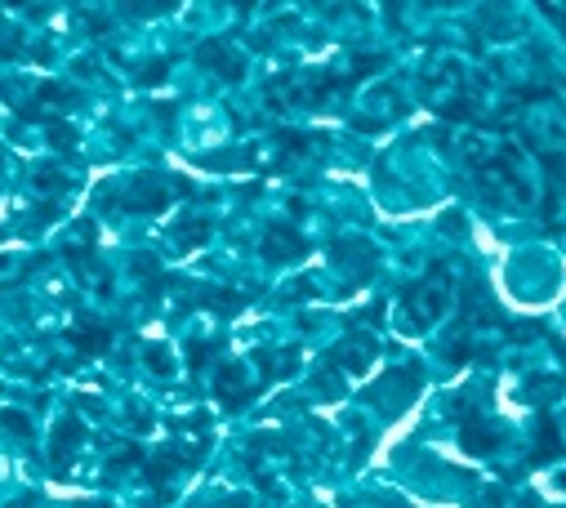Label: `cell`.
I'll return each instance as SVG.
<instances>
[{
	"label": "cell",
	"instance_id": "cell-10",
	"mask_svg": "<svg viewBox=\"0 0 566 508\" xmlns=\"http://www.w3.org/2000/svg\"><path fill=\"white\" fill-rule=\"evenodd\" d=\"M174 468H179V459H174V455H156V459H147V481H152V486H161Z\"/></svg>",
	"mask_w": 566,
	"mask_h": 508
},
{
	"label": "cell",
	"instance_id": "cell-21",
	"mask_svg": "<svg viewBox=\"0 0 566 508\" xmlns=\"http://www.w3.org/2000/svg\"><path fill=\"white\" fill-rule=\"evenodd\" d=\"M81 508H108V504H103V499H85Z\"/></svg>",
	"mask_w": 566,
	"mask_h": 508
},
{
	"label": "cell",
	"instance_id": "cell-18",
	"mask_svg": "<svg viewBox=\"0 0 566 508\" xmlns=\"http://www.w3.org/2000/svg\"><path fill=\"white\" fill-rule=\"evenodd\" d=\"M276 139H281V147H291V152H304V147H308V139H304V134H295V130H281Z\"/></svg>",
	"mask_w": 566,
	"mask_h": 508
},
{
	"label": "cell",
	"instance_id": "cell-19",
	"mask_svg": "<svg viewBox=\"0 0 566 508\" xmlns=\"http://www.w3.org/2000/svg\"><path fill=\"white\" fill-rule=\"evenodd\" d=\"M210 353H214L210 344H192V366H205V361H210Z\"/></svg>",
	"mask_w": 566,
	"mask_h": 508
},
{
	"label": "cell",
	"instance_id": "cell-5",
	"mask_svg": "<svg viewBox=\"0 0 566 508\" xmlns=\"http://www.w3.org/2000/svg\"><path fill=\"white\" fill-rule=\"evenodd\" d=\"M68 339H72V348H76V353H90V357H94V353H103V348L112 344V330H108V326H99V321H85V326H72V335H68Z\"/></svg>",
	"mask_w": 566,
	"mask_h": 508
},
{
	"label": "cell",
	"instance_id": "cell-4",
	"mask_svg": "<svg viewBox=\"0 0 566 508\" xmlns=\"http://www.w3.org/2000/svg\"><path fill=\"white\" fill-rule=\"evenodd\" d=\"M174 196L161 187V183H134L130 187V196H121L116 205H125V210H147V214H156V210H165Z\"/></svg>",
	"mask_w": 566,
	"mask_h": 508
},
{
	"label": "cell",
	"instance_id": "cell-13",
	"mask_svg": "<svg viewBox=\"0 0 566 508\" xmlns=\"http://www.w3.org/2000/svg\"><path fill=\"white\" fill-rule=\"evenodd\" d=\"M45 134H50V143H54V147H72V130H68L63 121H50V125H45Z\"/></svg>",
	"mask_w": 566,
	"mask_h": 508
},
{
	"label": "cell",
	"instance_id": "cell-12",
	"mask_svg": "<svg viewBox=\"0 0 566 508\" xmlns=\"http://www.w3.org/2000/svg\"><path fill=\"white\" fill-rule=\"evenodd\" d=\"M0 424H5L10 433H19V437H28V433H32L28 415H19V410H5V415H0Z\"/></svg>",
	"mask_w": 566,
	"mask_h": 508
},
{
	"label": "cell",
	"instance_id": "cell-22",
	"mask_svg": "<svg viewBox=\"0 0 566 508\" xmlns=\"http://www.w3.org/2000/svg\"><path fill=\"white\" fill-rule=\"evenodd\" d=\"M0 236H5V232H0Z\"/></svg>",
	"mask_w": 566,
	"mask_h": 508
},
{
	"label": "cell",
	"instance_id": "cell-14",
	"mask_svg": "<svg viewBox=\"0 0 566 508\" xmlns=\"http://www.w3.org/2000/svg\"><path fill=\"white\" fill-rule=\"evenodd\" d=\"M165 72H170V63H152V67H143V72H139V81H143V85H161V81H165Z\"/></svg>",
	"mask_w": 566,
	"mask_h": 508
},
{
	"label": "cell",
	"instance_id": "cell-11",
	"mask_svg": "<svg viewBox=\"0 0 566 508\" xmlns=\"http://www.w3.org/2000/svg\"><path fill=\"white\" fill-rule=\"evenodd\" d=\"M205 232H210V223H205V218H196V223L179 227V245H183V250H192V245H201V241H205Z\"/></svg>",
	"mask_w": 566,
	"mask_h": 508
},
{
	"label": "cell",
	"instance_id": "cell-3",
	"mask_svg": "<svg viewBox=\"0 0 566 508\" xmlns=\"http://www.w3.org/2000/svg\"><path fill=\"white\" fill-rule=\"evenodd\" d=\"M201 63L205 67H214V72H223V81H241V59L232 54V45H223V41H205L201 45Z\"/></svg>",
	"mask_w": 566,
	"mask_h": 508
},
{
	"label": "cell",
	"instance_id": "cell-8",
	"mask_svg": "<svg viewBox=\"0 0 566 508\" xmlns=\"http://www.w3.org/2000/svg\"><path fill=\"white\" fill-rule=\"evenodd\" d=\"M499 446V433L490 428V424H482V419H468V428H464V450H473V455H490Z\"/></svg>",
	"mask_w": 566,
	"mask_h": 508
},
{
	"label": "cell",
	"instance_id": "cell-2",
	"mask_svg": "<svg viewBox=\"0 0 566 508\" xmlns=\"http://www.w3.org/2000/svg\"><path fill=\"white\" fill-rule=\"evenodd\" d=\"M214 393H219V401L227 406V410H236L245 397H250V384H245V370L241 366H223L219 375H214Z\"/></svg>",
	"mask_w": 566,
	"mask_h": 508
},
{
	"label": "cell",
	"instance_id": "cell-6",
	"mask_svg": "<svg viewBox=\"0 0 566 508\" xmlns=\"http://www.w3.org/2000/svg\"><path fill=\"white\" fill-rule=\"evenodd\" d=\"M81 437H85V428H81L76 419H63V424L54 428V450H50V455H54V464H59V468H68V464H72V450L81 446Z\"/></svg>",
	"mask_w": 566,
	"mask_h": 508
},
{
	"label": "cell",
	"instance_id": "cell-17",
	"mask_svg": "<svg viewBox=\"0 0 566 508\" xmlns=\"http://www.w3.org/2000/svg\"><path fill=\"white\" fill-rule=\"evenodd\" d=\"M143 459V450L139 446H121V455L112 459V468H130V464H139Z\"/></svg>",
	"mask_w": 566,
	"mask_h": 508
},
{
	"label": "cell",
	"instance_id": "cell-1",
	"mask_svg": "<svg viewBox=\"0 0 566 508\" xmlns=\"http://www.w3.org/2000/svg\"><path fill=\"white\" fill-rule=\"evenodd\" d=\"M259 250H263L267 264H291V259H304L308 254V241L299 232H286V227H267Z\"/></svg>",
	"mask_w": 566,
	"mask_h": 508
},
{
	"label": "cell",
	"instance_id": "cell-20",
	"mask_svg": "<svg viewBox=\"0 0 566 508\" xmlns=\"http://www.w3.org/2000/svg\"><path fill=\"white\" fill-rule=\"evenodd\" d=\"M36 183H41V187H63V174H54V170H45V174H41Z\"/></svg>",
	"mask_w": 566,
	"mask_h": 508
},
{
	"label": "cell",
	"instance_id": "cell-9",
	"mask_svg": "<svg viewBox=\"0 0 566 508\" xmlns=\"http://www.w3.org/2000/svg\"><path fill=\"white\" fill-rule=\"evenodd\" d=\"M205 299H210V308H214V313H227V317L245 308V299H241V295H232V290H210Z\"/></svg>",
	"mask_w": 566,
	"mask_h": 508
},
{
	"label": "cell",
	"instance_id": "cell-15",
	"mask_svg": "<svg viewBox=\"0 0 566 508\" xmlns=\"http://www.w3.org/2000/svg\"><path fill=\"white\" fill-rule=\"evenodd\" d=\"M50 218H59V205H54V201H45V205H36V210L28 214V223H50Z\"/></svg>",
	"mask_w": 566,
	"mask_h": 508
},
{
	"label": "cell",
	"instance_id": "cell-7",
	"mask_svg": "<svg viewBox=\"0 0 566 508\" xmlns=\"http://www.w3.org/2000/svg\"><path fill=\"white\" fill-rule=\"evenodd\" d=\"M562 455V441H557V424L553 415H539L535 419V464H548Z\"/></svg>",
	"mask_w": 566,
	"mask_h": 508
},
{
	"label": "cell",
	"instance_id": "cell-16",
	"mask_svg": "<svg viewBox=\"0 0 566 508\" xmlns=\"http://www.w3.org/2000/svg\"><path fill=\"white\" fill-rule=\"evenodd\" d=\"M147 366H152L156 375H170V357H165V348H147Z\"/></svg>",
	"mask_w": 566,
	"mask_h": 508
}]
</instances>
